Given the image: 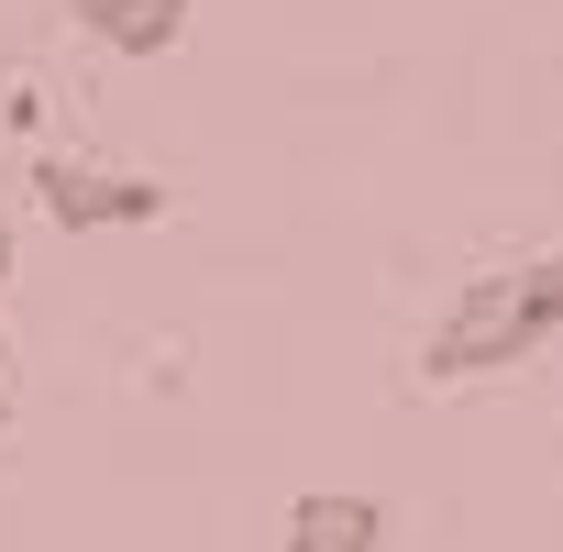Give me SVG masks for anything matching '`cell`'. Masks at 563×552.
Returning a JSON list of instances; mask_svg holds the SVG:
<instances>
[{"label":"cell","mask_w":563,"mask_h":552,"mask_svg":"<svg viewBox=\"0 0 563 552\" xmlns=\"http://www.w3.org/2000/svg\"><path fill=\"white\" fill-rule=\"evenodd\" d=\"M0 431H12V387H0Z\"/></svg>","instance_id":"cell-6"},{"label":"cell","mask_w":563,"mask_h":552,"mask_svg":"<svg viewBox=\"0 0 563 552\" xmlns=\"http://www.w3.org/2000/svg\"><path fill=\"white\" fill-rule=\"evenodd\" d=\"M288 552H387V497L365 486H310L288 508Z\"/></svg>","instance_id":"cell-3"},{"label":"cell","mask_w":563,"mask_h":552,"mask_svg":"<svg viewBox=\"0 0 563 552\" xmlns=\"http://www.w3.org/2000/svg\"><path fill=\"white\" fill-rule=\"evenodd\" d=\"M552 332H563V243H541V254H519V265L464 276L453 310H442V321H431V343H420V387L519 376Z\"/></svg>","instance_id":"cell-1"},{"label":"cell","mask_w":563,"mask_h":552,"mask_svg":"<svg viewBox=\"0 0 563 552\" xmlns=\"http://www.w3.org/2000/svg\"><path fill=\"white\" fill-rule=\"evenodd\" d=\"M0 288H12V221H0Z\"/></svg>","instance_id":"cell-5"},{"label":"cell","mask_w":563,"mask_h":552,"mask_svg":"<svg viewBox=\"0 0 563 552\" xmlns=\"http://www.w3.org/2000/svg\"><path fill=\"white\" fill-rule=\"evenodd\" d=\"M34 199L67 221V232H155L177 199L166 177H122V166H78V155H34Z\"/></svg>","instance_id":"cell-2"},{"label":"cell","mask_w":563,"mask_h":552,"mask_svg":"<svg viewBox=\"0 0 563 552\" xmlns=\"http://www.w3.org/2000/svg\"><path fill=\"white\" fill-rule=\"evenodd\" d=\"M188 12H199V0H67V23H78L100 56H166V45L188 34Z\"/></svg>","instance_id":"cell-4"}]
</instances>
